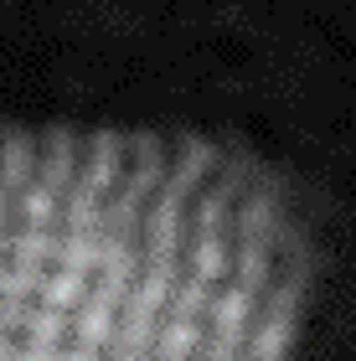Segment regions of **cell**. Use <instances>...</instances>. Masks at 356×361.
Instances as JSON below:
<instances>
[{"instance_id":"obj_1","label":"cell","mask_w":356,"mask_h":361,"mask_svg":"<svg viewBox=\"0 0 356 361\" xmlns=\"http://www.w3.org/2000/svg\"><path fill=\"white\" fill-rule=\"evenodd\" d=\"M300 227L197 140L0 129V361H289Z\"/></svg>"}]
</instances>
